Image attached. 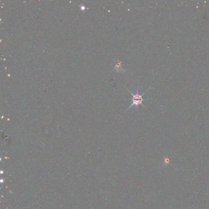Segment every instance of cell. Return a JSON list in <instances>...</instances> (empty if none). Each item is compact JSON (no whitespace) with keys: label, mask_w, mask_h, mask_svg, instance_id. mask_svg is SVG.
Here are the masks:
<instances>
[{"label":"cell","mask_w":209,"mask_h":209,"mask_svg":"<svg viewBox=\"0 0 209 209\" xmlns=\"http://www.w3.org/2000/svg\"><path fill=\"white\" fill-rule=\"evenodd\" d=\"M125 88H126V89L127 91H128L130 92V94L132 95V96H133V98H132V103H131V105L129 106V107L126 109V112L127 110H129L130 109H131L133 106H136V107H137V109H138V106H139V105H141H141H142L144 107L147 108V107L145 106V105H144L142 102H143V101H147V100H150V99H151V98H149V99H145V98H143V95H144L145 94V93H147L149 90L151 89V87H150L149 88H148V89L144 93H142V94L141 93V91H140V90H139V87L136 89V91H135L134 93H132L129 89H127L126 87H125Z\"/></svg>","instance_id":"1"},{"label":"cell","mask_w":209,"mask_h":209,"mask_svg":"<svg viewBox=\"0 0 209 209\" xmlns=\"http://www.w3.org/2000/svg\"><path fill=\"white\" fill-rule=\"evenodd\" d=\"M122 63L119 61H118L117 63H115V69H116L118 72L120 71V70H122Z\"/></svg>","instance_id":"2"}]
</instances>
